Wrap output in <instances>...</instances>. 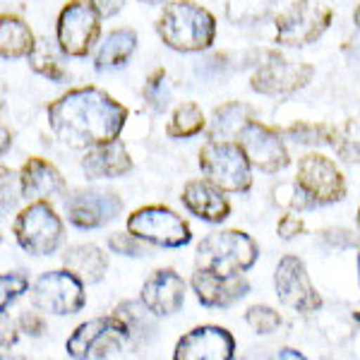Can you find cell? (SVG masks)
<instances>
[{"instance_id":"cell-1","label":"cell","mask_w":360,"mask_h":360,"mask_svg":"<svg viewBox=\"0 0 360 360\" xmlns=\"http://www.w3.org/2000/svg\"><path fill=\"white\" fill-rule=\"evenodd\" d=\"M49 127L70 149H89L120 137L127 108L98 86H77L49 106Z\"/></svg>"},{"instance_id":"cell-2","label":"cell","mask_w":360,"mask_h":360,"mask_svg":"<svg viewBox=\"0 0 360 360\" xmlns=\"http://www.w3.org/2000/svg\"><path fill=\"white\" fill-rule=\"evenodd\" d=\"M156 34L171 51L200 53L212 49L217 39V17L193 0H173L161 10Z\"/></svg>"},{"instance_id":"cell-3","label":"cell","mask_w":360,"mask_h":360,"mask_svg":"<svg viewBox=\"0 0 360 360\" xmlns=\"http://www.w3.org/2000/svg\"><path fill=\"white\" fill-rule=\"evenodd\" d=\"M259 259V245L245 231L226 229L205 236L197 245V269H209L221 276L245 274Z\"/></svg>"},{"instance_id":"cell-4","label":"cell","mask_w":360,"mask_h":360,"mask_svg":"<svg viewBox=\"0 0 360 360\" xmlns=\"http://www.w3.org/2000/svg\"><path fill=\"white\" fill-rule=\"evenodd\" d=\"M13 236L17 245L32 257H51L63 245L65 226L49 200H32L15 217Z\"/></svg>"},{"instance_id":"cell-5","label":"cell","mask_w":360,"mask_h":360,"mask_svg":"<svg viewBox=\"0 0 360 360\" xmlns=\"http://www.w3.org/2000/svg\"><path fill=\"white\" fill-rule=\"evenodd\" d=\"M200 171L224 193H248L252 188V164L233 139H209L200 149Z\"/></svg>"},{"instance_id":"cell-6","label":"cell","mask_w":360,"mask_h":360,"mask_svg":"<svg viewBox=\"0 0 360 360\" xmlns=\"http://www.w3.org/2000/svg\"><path fill=\"white\" fill-rule=\"evenodd\" d=\"M132 341V332L120 315L94 317L79 324L65 341V351L75 360H106L120 356Z\"/></svg>"},{"instance_id":"cell-7","label":"cell","mask_w":360,"mask_h":360,"mask_svg":"<svg viewBox=\"0 0 360 360\" xmlns=\"http://www.w3.org/2000/svg\"><path fill=\"white\" fill-rule=\"evenodd\" d=\"M101 20L94 0H70L56 22V41L63 56L86 58L101 37Z\"/></svg>"},{"instance_id":"cell-8","label":"cell","mask_w":360,"mask_h":360,"mask_svg":"<svg viewBox=\"0 0 360 360\" xmlns=\"http://www.w3.org/2000/svg\"><path fill=\"white\" fill-rule=\"evenodd\" d=\"M332 20L334 13L329 5L319 0H293L274 20V39L288 49H303L315 44L329 29Z\"/></svg>"},{"instance_id":"cell-9","label":"cell","mask_w":360,"mask_h":360,"mask_svg":"<svg viewBox=\"0 0 360 360\" xmlns=\"http://www.w3.org/2000/svg\"><path fill=\"white\" fill-rule=\"evenodd\" d=\"M127 231L147 245L161 250H178L193 240L190 224L164 205L139 207L127 217Z\"/></svg>"},{"instance_id":"cell-10","label":"cell","mask_w":360,"mask_h":360,"mask_svg":"<svg viewBox=\"0 0 360 360\" xmlns=\"http://www.w3.org/2000/svg\"><path fill=\"white\" fill-rule=\"evenodd\" d=\"M86 283L70 269L44 271L32 286V303L37 310L56 317L77 315L86 303Z\"/></svg>"},{"instance_id":"cell-11","label":"cell","mask_w":360,"mask_h":360,"mask_svg":"<svg viewBox=\"0 0 360 360\" xmlns=\"http://www.w3.org/2000/svg\"><path fill=\"white\" fill-rule=\"evenodd\" d=\"M315 68L310 63H295L281 53H266L250 77L252 91L262 96H291L312 82Z\"/></svg>"},{"instance_id":"cell-12","label":"cell","mask_w":360,"mask_h":360,"mask_svg":"<svg viewBox=\"0 0 360 360\" xmlns=\"http://www.w3.org/2000/svg\"><path fill=\"white\" fill-rule=\"evenodd\" d=\"M295 183L315 207L336 205L346 197V180L329 156L305 154L298 161Z\"/></svg>"},{"instance_id":"cell-13","label":"cell","mask_w":360,"mask_h":360,"mask_svg":"<svg viewBox=\"0 0 360 360\" xmlns=\"http://www.w3.org/2000/svg\"><path fill=\"white\" fill-rule=\"evenodd\" d=\"M236 142L243 147L252 168L262 173H278L291 164V154H288L281 132L255 118L243 125Z\"/></svg>"},{"instance_id":"cell-14","label":"cell","mask_w":360,"mask_h":360,"mask_svg":"<svg viewBox=\"0 0 360 360\" xmlns=\"http://www.w3.org/2000/svg\"><path fill=\"white\" fill-rule=\"evenodd\" d=\"M274 288L281 305L291 307L295 312L310 315L322 307V298H319L317 288L312 286L305 262L295 255H283L278 259L274 271Z\"/></svg>"},{"instance_id":"cell-15","label":"cell","mask_w":360,"mask_h":360,"mask_svg":"<svg viewBox=\"0 0 360 360\" xmlns=\"http://www.w3.org/2000/svg\"><path fill=\"white\" fill-rule=\"evenodd\" d=\"M123 212V200L111 190H75L65 200L68 221L79 231H96L115 221Z\"/></svg>"},{"instance_id":"cell-16","label":"cell","mask_w":360,"mask_h":360,"mask_svg":"<svg viewBox=\"0 0 360 360\" xmlns=\"http://www.w3.org/2000/svg\"><path fill=\"white\" fill-rule=\"evenodd\" d=\"M176 360H233L236 358V339L229 329L217 324H202L180 336L176 351Z\"/></svg>"},{"instance_id":"cell-17","label":"cell","mask_w":360,"mask_h":360,"mask_svg":"<svg viewBox=\"0 0 360 360\" xmlns=\"http://www.w3.org/2000/svg\"><path fill=\"white\" fill-rule=\"evenodd\" d=\"M190 283H193V291L200 305L212 307V310H226L250 293V281L243 274L221 276L209 269H195Z\"/></svg>"},{"instance_id":"cell-18","label":"cell","mask_w":360,"mask_h":360,"mask_svg":"<svg viewBox=\"0 0 360 360\" xmlns=\"http://www.w3.org/2000/svg\"><path fill=\"white\" fill-rule=\"evenodd\" d=\"M139 300L147 305L154 317H171L185 305V281L176 269H156L144 281Z\"/></svg>"},{"instance_id":"cell-19","label":"cell","mask_w":360,"mask_h":360,"mask_svg":"<svg viewBox=\"0 0 360 360\" xmlns=\"http://www.w3.org/2000/svg\"><path fill=\"white\" fill-rule=\"evenodd\" d=\"M180 202L193 217L207 224H224L231 217V205L224 197V190L207 178L188 180L180 193Z\"/></svg>"},{"instance_id":"cell-20","label":"cell","mask_w":360,"mask_h":360,"mask_svg":"<svg viewBox=\"0 0 360 360\" xmlns=\"http://www.w3.org/2000/svg\"><path fill=\"white\" fill-rule=\"evenodd\" d=\"M22 197L27 200H53L65 193V178L51 161L41 156H32L20 171Z\"/></svg>"},{"instance_id":"cell-21","label":"cell","mask_w":360,"mask_h":360,"mask_svg":"<svg viewBox=\"0 0 360 360\" xmlns=\"http://www.w3.org/2000/svg\"><path fill=\"white\" fill-rule=\"evenodd\" d=\"M82 171L89 180H103V178H120L132 171L130 152L120 139L106 144L89 147L82 159Z\"/></svg>"},{"instance_id":"cell-22","label":"cell","mask_w":360,"mask_h":360,"mask_svg":"<svg viewBox=\"0 0 360 360\" xmlns=\"http://www.w3.org/2000/svg\"><path fill=\"white\" fill-rule=\"evenodd\" d=\"M63 266L89 286V283H98L106 276L108 257L94 243H82V245H72L63 252Z\"/></svg>"},{"instance_id":"cell-23","label":"cell","mask_w":360,"mask_h":360,"mask_svg":"<svg viewBox=\"0 0 360 360\" xmlns=\"http://www.w3.org/2000/svg\"><path fill=\"white\" fill-rule=\"evenodd\" d=\"M137 49V32L135 29H113V32L106 34L101 44H98V51L94 56V68L98 72H106V70H118L127 65V60L132 58Z\"/></svg>"},{"instance_id":"cell-24","label":"cell","mask_w":360,"mask_h":360,"mask_svg":"<svg viewBox=\"0 0 360 360\" xmlns=\"http://www.w3.org/2000/svg\"><path fill=\"white\" fill-rule=\"evenodd\" d=\"M34 49H37V39L22 17L8 13L0 17V56L3 60L29 58Z\"/></svg>"},{"instance_id":"cell-25","label":"cell","mask_w":360,"mask_h":360,"mask_svg":"<svg viewBox=\"0 0 360 360\" xmlns=\"http://www.w3.org/2000/svg\"><path fill=\"white\" fill-rule=\"evenodd\" d=\"M252 118H255L252 106H248V103H243V101H229L214 111L212 125H209L207 135H209V139L238 137V132L243 130V125L250 123Z\"/></svg>"},{"instance_id":"cell-26","label":"cell","mask_w":360,"mask_h":360,"mask_svg":"<svg viewBox=\"0 0 360 360\" xmlns=\"http://www.w3.org/2000/svg\"><path fill=\"white\" fill-rule=\"evenodd\" d=\"M207 130V118L202 108L193 101H185L176 106L171 113V120L166 125V135L171 139H190Z\"/></svg>"},{"instance_id":"cell-27","label":"cell","mask_w":360,"mask_h":360,"mask_svg":"<svg viewBox=\"0 0 360 360\" xmlns=\"http://www.w3.org/2000/svg\"><path fill=\"white\" fill-rule=\"evenodd\" d=\"M113 312L127 322V327H130V332H132V344H137V346L147 344V341L154 336V332H156V324L152 319L154 312H149L142 300H139V303H135V300H125V303H120Z\"/></svg>"},{"instance_id":"cell-28","label":"cell","mask_w":360,"mask_h":360,"mask_svg":"<svg viewBox=\"0 0 360 360\" xmlns=\"http://www.w3.org/2000/svg\"><path fill=\"white\" fill-rule=\"evenodd\" d=\"M336 132L339 127L324 125V123H307V120H298V123L288 125L283 135L293 139L295 144H332L336 142Z\"/></svg>"},{"instance_id":"cell-29","label":"cell","mask_w":360,"mask_h":360,"mask_svg":"<svg viewBox=\"0 0 360 360\" xmlns=\"http://www.w3.org/2000/svg\"><path fill=\"white\" fill-rule=\"evenodd\" d=\"M29 65H32L34 72L44 75V77H49L51 82H65L68 79V70L63 65L60 60H58V56L51 51L49 41H37V49L29 53Z\"/></svg>"},{"instance_id":"cell-30","label":"cell","mask_w":360,"mask_h":360,"mask_svg":"<svg viewBox=\"0 0 360 360\" xmlns=\"http://www.w3.org/2000/svg\"><path fill=\"white\" fill-rule=\"evenodd\" d=\"M142 96H144V103H147L154 113L166 111L168 103H171V89H168L164 68L154 70V72L149 75L147 82H144V86H142Z\"/></svg>"},{"instance_id":"cell-31","label":"cell","mask_w":360,"mask_h":360,"mask_svg":"<svg viewBox=\"0 0 360 360\" xmlns=\"http://www.w3.org/2000/svg\"><path fill=\"white\" fill-rule=\"evenodd\" d=\"M334 149L348 164H360V125L356 120H348L344 127H339Z\"/></svg>"},{"instance_id":"cell-32","label":"cell","mask_w":360,"mask_h":360,"mask_svg":"<svg viewBox=\"0 0 360 360\" xmlns=\"http://www.w3.org/2000/svg\"><path fill=\"white\" fill-rule=\"evenodd\" d=\"M27 291H29V276L25 271H5L0 276V312L8 315L10 305Z\"/></svg>"},{"instance_id":"cell-33","label":"cell","mask_w":360,"mask_h":360,"mask_svg":"<svg viewBox=\"0 0 360 360\" xmlns=\"http://www.w3.org/2000/svg\"><path fill=\"white\" fill-rule=\"evenodd\" d=\"M245 322L257 334H271V332H276V329L281 327L283 319L274 310V307H269V305H252V307H248V312H245Z\"/></svg>"},{"instance_id":"cell-34","label":"cell","mask_w":360,"mask_h":360,"mask_svg":"<svg viewBox=\"0 0 360 360\" xmlns=\"http://www.w3.org/2000/svg\"><path fill=\"white\" fill-rule=\"evenodd\" d=\"M108 250L113 255H120V257H147L149 248L144 240H139L137 236H132L130 231L127 233H113L108 236Z\"/></svg>"},{"instance_id":"cell-35","label":"cell","mask_w":360,"mask_h":360,"mask_svg":"<svg viewBox=\"0 0 360 360\" xmlns=\"http://www.w3.org/2000/svg\"><path fill=\"white\" fill-rule=\"evenodd\" d=\"M0 176H3V183H0L3 185V214L8 217L22 197V183H20V176H15L8 168L0 171Z\"/></svg>"},{"instance_id":"cell-36","label":"cell","mask_w":360,"mask_h":360,"mask_svg":"<svg viewBox=\"0 0 360 360\" xmlns=\"http://www.w3.org/2000/svg\"><path fill=\"white\" fill-rule=\"evenodd\" d=\"M17 327H20V332H25L27 336L39 339V336H44V332H46V319L41 312L25 310L20 315V319H17Z\"/></svg>"},{"instance_id":"cell-37","label":"cell","mask_w":360,"mask_h":360,"mask_svg":"<svg viewBox=\"0 0 360 360\" xmlns=\"http://www.w3.org/2000/svg\"><path fill=\"white\" fill-rule=\"evenodd\" d=\"M276 233L281 240H293V238L305 233V221L300 217H295V214H283L276 224Z\"/></svg>"},{"instance_id":"cell-38","label":"cell","mask_w":360,"mask_h":360,"mask_svg":"<svg viewBox=\"0 0 360 360\" xmlns=\"http://www.w3.org/2000/svg\"><path fill=\"white\" fill-rule=\"evenodd\" d=\"M344 236H348V231L344 229H329V231H322V240L324 243H329V245H334V248H348V245H356V238H346L344 240Z\"/></svg>"},{"instance_id":"cell-39","label":"cell","mask_w":360,"mask_h":360,"mask_svg":"<svg viewBox=\"0 0 360 360\" xmlns=\"http://www.w3.org/2000/svg\"><path fill=\"white\" fill-rule=\"evenodd\" d=\"M96 3V8H98V13H101L103 17H113V15H118L120 10H123V0H94Z\"/></svg>"},{"instance_id":"cell-40","label":"cell","mask_w":360,"mask_h":360,"mask_svg":"<svg viewBox=\"0 0 360 360\" xmlns=\"http://www.w3.org/2000/svg\"><path fill=\"white\" fill-rule=\"evenodd\" d=\"M17 341V332H15V327H13V322L8 324V317L3 315V339H0V346L8 351L10 346H13Z\"/></svg>"},{"instance_id":"cell-41","label":"cell","mask_w":360,"mask_h":360,"mask_svg":"<svg viewBox=\"0 0 360 360\" xmlns=\"http://www.w3.org/2000/svg\"><path fill=\"white\" fill-rule=\"evenodd\" d=\"M278 358H303V353L293 351V348H283V351H278Z\"/></svg>"},{"instance_id":"cell-42","label":"cell","mask_w":360,"mask_h":360,"mask_svg":"<svg viewBox=\"0 0 360 360\" xmlns=\"http://www.w3.org/2000/svg\"><path fill=\"white\" fill-rule=\"evenodd\" d=\"M10 144H13V139H10V135H8V127H3V149H0V152L8 154Z\"/></svg>"},{"instance_id":"cell-43","label":"cell","mask_w":360,"mask_h":360,"mask_svg":"<svg viewBox=\"0 0 360 360\" xmlns=\"http://www.w3.org/2000/svg\"><path fill=\"white\" fill-rule=\"evenodd\" d=\"M353 22H356V27L360 29V5L356 8V13H353Z\"/></svg>"},{"instance_id":"cell-44","label":"cell","mask_w":360,"mask_h":360,"mask_svg":"<svg viewBox=\"0 0 360 360\" xmlns=\"http://www.w3.org/2000/svg\"><path fill=\"white\" fill-rule=\"evenodd\" d=\"M356 269H358V286H360V252H358V259H356Z\"/></svg>"},{"instance_id":"cell-45","label":"cell","mask_w":360,"mask_h":360,"mask_svg":"<svg viewBox=\"0 0 360 360\" xmlns=\"http://www.w3.org/2000/svg\"><path fill=\"white\" fill-rule=\"evenodd\" d=\"M353 319H356V322H360V310H358V312H353Z\"/></svg>"},{"instance_id":"cell-46","label":"cell","mask_w":360,"mask_h":360,"mask_svg":"<svg viewBox=\"0 0 360 360\" xmlns=\"http://www.w3.org/2000/svg\"><path fill=\"white\" fill-rule=\"evenodd\" d=\"M142 3H159V0H142Z\"/></svg>"},{"instance_id":"cell-47","label":"cell","mask_w":360,"mask_h":360,"mask_svg":"<svg viewBox=\"0 0 360 360\" xmlns=\"http://www.w3.org/2000/svg\"><path fill=\"white\" fill-rule=\"evenodd\" d=\"M356 221H358V226H360V209H358V217H356Z\"/></svg>"}]
</instances>
